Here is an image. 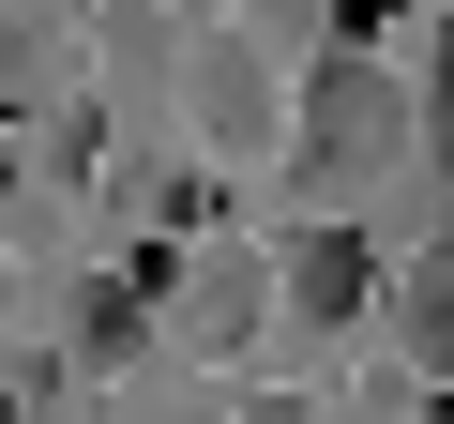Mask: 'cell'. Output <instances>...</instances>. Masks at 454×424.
Masks as SVG:
<instances>
[{"mask_svg":"<svg viewBox=\"0 0 454 424\" xmlns=\"http://www.w3.org/2000/svg\"><path fill=\"white\" fill-rule=\"evenodd\" d=\"M409 137H424V106H409V91H394V76L364 61V46H333V61L303 76V122H288L303 182H333V197H348V182H379V167H394Z\"/></svg>","mask_w":454,"mask_h":424,"instance_id":"cell-1","label":"cell"},{"mask_svg":"<svg viewBox=\"0 0 454 424\" xmlns=\"http://www.w3.org/2000/svg\"><path fill=\"white\" fill-rule=\"evenodd\" d=\"M288 303H303L318 334H348V318L379 303V243H364V228H303V243H288Z\"/></svg>","mask_w":454,"mask_h":424,"instance_id":"cell-2","label":"cell"},{"mask_svg":"<svg viewBox=\"0 0 454 424\" xmlns=\"http://www.w3.org/2000/svg\"><path fill=\"white\" fill-rule=\"evenodd\" d=\"M258 303H273V288H258V258H243V243H227V258H182V334H197V349H243V334H258Z\"/></svg>","mask_w":454,"mask_h":424,"instance_id":"cell-3","label":"cell"},{"mask_svg":"<svg viewBox=\"0 0 454 424\" xmlns=\"http://www.w3.org/2000/svg\"><path fill=\"white\" fill-rule=\"evenodd\" d=\"M197 122H212L227 152L273 137V76H258V46H197Z\"/></svg>","mask_w":454,"mask_h":424,"instance_id":"cell-4","label":"cell"},{"mask_svg":"<svg viewBox=\"0 0 454 424\" xmlns=\"http://www.w3.org/2000/svg\"><path fill=\"white\" fill-rule=\"evenodd\" d=\"M394 334H409L424 364H454V243H424V258H409V288H394Z\"/></svg>","mask_w":454,"mask_h":424,"instance_id":"cell-5","label":"cell"},{"mask_svg":"<svg viewBox=\"0 0 454 424\" xmlns=\"http://www.w3.org/2000/svg\"><path fill=\"white\" fill-rule=\"evenodd\" d=\"M46 91H61V31L0 16V106H46Z\"/></svg>","mask_w":454,"mask_h":424,"instance_id":"cell-6","label":"cell"},{"mask_svg":"<svg viewBox=\"0 0 454 424\" xmlns=\"http://www.w3.org/2000/svg\"><path fill=\"white\" fill-rule=\"evenodd\" d=\"M424 167H439V197H454V16H439V76H424Z\"/></svg>","mask_w":454,"mask_h":424,"instance_id":"cell-7","label":"cell"},{"mask_svg":"<svg viewBox=\"0 0 454 424\" xmlns=\"http://www.w3.org/2000/svg\"><path fill=\"white\" fill-rule=\"evenodd\" d=\"M121 349H137V303L91 288V303H76V364H121Z\"/></svg>","mask_w":454,"mask_h":424,"instance_id":"cell-8","label":"cell"},{"mask_svg":"<svg viewBox=\"0 0 454 424\" xmlns=\"http://www.w3.org/2000/svg\"><path fill=\"white\" fill-rule=\"evenodd\" d=\"M243 424H318V409H288V394H273V409H243Z\"/></svg>","mask_w":454,"mask_h":424,"instance_id":"cell-9","label":"cell"},{"mask_svg":"<svg viewBox=\"0 0 454 424\" xmlns=\"http://www.w3.org/2000/svg\"><path fill=\"white\" fill-rule=\"evenodd\" d=\"M0 424H16V394H0Z\"/></svg>","mask_w":454,"mask_h":424,"instance_id":"cell-10","label":"cell"}]
</instances>
